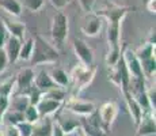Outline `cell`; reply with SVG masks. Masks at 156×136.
I'll return each instance as SVG.
<instances>
[{"mask_svg":"<svg viewBox=\"0 0 156 136\" xmlns=\"http://www.w3.org/2000/svg\"><path fill=\"white\" fill-rule=\"evenodd\" d=\"M14 90H15V78L0 83V97L11 98V95L14 94Z\"/></svg>","mask_w":156,"mask_h":136,"instance_id":"29","label":"cell"},{"mask_svg":"<svg viewBox=\"0 0 156 136\" xmlns=\"http://www.w3.org/2000/svg\"><path fill=\"white\" fill-rule=\"evenodd\" d=\"M3 120H7L8 125H18L25 121V117H23V113H19V112L7 110L3 114Z\"/></svg>","mask_w":156,"mask_h":136,"instance_id":"28","label":"cell"},{"mask_svg":"<svg viewBox=\"0 0 156 136\" xmlns=\"http://www.w3.org/2000/svg\"><path fill=\"white\" fill-rule=\"evenodd\" d=\"M0 10L5 11L11 17H20L23 7L19 0H0Z\"/></svg>","mask_w":156,"mask_h":136,"instance_id":"21","label":"cell"},{"mask_svg":"<svg viewBox=\"0 0 156 136\" xmlns=\"http://www.w3.org/2000/svg\"><path fill=\"white\" fill-rule=\"evenodd\" d=\"M56 124L60 127V129L62 131L64 135H71L72 132H75L77 128L82 127V124L77 119H72V117H67L64 114H60L56 119Z\"/></svg>","mask_w":156,"mask_h":136,"instance_id":"18","label":"cell"},{"mask_svg":"<svg viewBox=\"0 0 156 136\" xmlns=\"http://www.w3.org/2000/svg\"><path fill=\"white\" fill-rule=\"evenodd\" d=\"M49 75L52 78V80L55 82L56 86L61 87V89H65V87L69 86L71 83V78H69V74L67 71H64L62 68H58V67H53L52 69H49Z\"/></svg>","mask_w":156,"mask_h":136,"instance_id":"19","label":"cell"},{"mask_svg":"<svg viewBox=\"0 0 156 136\" xmlns=\"http://www.w3.org/2000/svg\"><path fill=\"white\" fill-rule=\"evenodd\" d=\"M134 53H136L137 59L140 60V63L145 61V60H149V59H152V57H155V45H151V44H148V42H145V44L141 45L137 50H134Z\"/></svg>","mask_w":156,"mask_h":136,"instance_id":"23","label":"cell"},{"mask_svg":"<svg viewBox=\"0 0 156 136\" xmlns=\"http://www.w3.org/2000/svg\"><path fill=\"white\" fill-rule=\"evenodd\" d=\"M156 132L155 114L144 113L140 123L137 124V136H152Z\"/></svg>","mask_w":156,"mask_h":136,"instance_id":"13","label":"cell"},{"mask_svg":"<svg viewBox=\"0 0 156 136\" xmlns=\"http://www.w3.org/2000/svg\"><path fill=\"white\" fill-rule=\"evenodd\" d=\"M52 136H65L62 134V131L60 129V127L56 123H53V131H52Z\"/></svg>","mask_w":156,"mask_h":136,"instance_id":"41","label":"cell"},{"mask_svg":"<svg viewBox=\"0 0 156 136\" xmlns=\"http://www.w3.org/2000/svg\"><path fill=\"white\" fill-rule=\"evenodd\" d=\"M62 105L64 104H61V102H57V101H53V99L46 98V97H42V99L37 105V110L40 113L41 119H44V117H50L52 114L57 113L61 109Z\"/></svg>","mask_w":156,"mask_h":136,"instance_id":"14","label":"cell"},{"mask_svg":"<svg viewBox=\"0 0 156 136\" xmlns=\"http://www.w3.org/2000/svg\"><path fill=\"white\" fill-rule=\"evenodd\" d=\"M121 91H122V95H124V98H125V104H126L129 113H130L132 119H133V123L137 125V124L140 123V120H141L143 114H144L143 109L140 108V105L137 104V101L134 99V97L130 94V91H129L128 89L121 90Z\"/></svg>","mask_w":156,"mask_h":136,"instance_id":"12","label":"cell"},{"mask_svg":"<svg viewBox=\"0 0 156 136\" xmlns=\"http://www.w3.org/2000/svg\"><path fill=\"white\" fill-rule=\"evenodd\" d=\"M33 84H34L38 90H41L42 93H46V91H49V90L58 87V86H56L55 82L52 80V78H50L49 72H48L46 69H41V71L35 75L34 80H33Z\"/></svg>","mask_w":156,"mask_h":136,"instance_id":"17","label":"cell"},{"mask_svg":"<svg viewBox=\"0 0 156 136\" xmlns=\"http://www.w3.org/2000/svg\"><path fill=\"white\" fill-rule=\"evenodd\" d=\"M50 4L56 8V10H62L71 3V0H49Z\"/></svg>","mask_w":156,"mask_h":136,"instance_id":"37","label":"cell"},{"mask_svg":"<svg viewBox=\"0 0 156 136\" xmlns=\"http://www.w3.org/2000/svg\"><path fill=\"white\" fill-rule=\"evenodd\" d=\"M77 2H79L82 10L84 11L86 14H90V13H92V10H94V6H95V2H97V0H77Z\"/></svg>","mask_w":156,"mask_h":136,"instance_id":"34","label":"cell"},{"mask_svg":"<svg viewBox=\"0 0 156 136\" xmlns=\"http://www.w3.org/2000/svg\"><path fill=\"white\" fill-rule=\"evenodd\" d=\"M45 6V0H23V7L27 8L30 13H38Z\"/></svg>","mask_w":156,"mask_h":136,"instance_id":"31","label":"cell"},{"mask_svg":"<svg viewBox=\"0 0 156 136\" xmlns=\"http://www.w3.org/2000/svg\"><path fill=\"white\" fill-rule=\"evenodd\" d=\"M68 30H69V22H68V17L62 11H57L52 18V23H50V35L52 40L55 41L58 46H61L65 42L68 37Z\"/></svg>","mask_w":156,"mask_h":136,"instance_id":"3","label":"cell"},{"mask_svg":"<svg viewBox=\"0 0 156 136\" xmlns=\"http://www.w3.org/2000/svg\"><path fill=\"white\" fill-rule=\"evenodd\" d=\"M97 113H98V116H99L102 127L107 131V129L113 125L114 120L117 119V114H118V104H117L115 101H107L101 105L99 110H98Z\"/></svg>","mask_w":156,"mask_h":136,"instance_id":"7","label":"cell"},{"mask_svg":"<svg viewBox=\"0 0 156 136\" xmlns=\"http://www.w3.org/2000/svg\"><path fill=\"white\" fill-rule=\"evenodd\" d=\"M26 95L29 97V101H30V105H33V106H37L38 102L42 99L44 97V93L41 91V90H38L37 87L33 84L31 87L29 89V91L26 93Z\"/></svg>","mask_w":156,"mask_h":136,"instance_id":"30","label":"cell"},{"mask_svg":"<svg viewBox=\"0 0 156 136\" xmlns=\"http://www.w3.org/2000/svg\"><path fill=\"white\" fill-rule=\"evenodd\" d=\"M95 72H97V67H86L83 64H77L75 65L72 72L69 74L71 82L73 84V93L75 94H80L86 87H88V84L94 80Z\"/></svg>","mask_w":156,"mask_h":136,"instance_id":"2","label":"cell"},{"mask_svg":"<svg viewBox=\"0 0 156 136\" xmlns=\"http://www.w3.org/2000/svg\"><path fill=\"white\" fill-rule=\"evenodd\" d=\"M3 136H20L19 129L16 128V125H8L5 128V131L3 132Z\"/></svg>","mask_w":156,"mask_h":136,"instance_id":"38","label":"cell"},{"mask_svg":"<svg viewBox=\"0 0 156 136\" xmlns=\"http://www.w3.org/2000/svg\"><path fill=\"white\" fill-rule=\"evenodd\" d=\"M152 136H155V135H152Z\"/></svg>","mask_w":156,"mask_h":136,"instance_id":"45","label":"cell"},{"mask_svg":"<svg viewBox=\"0 0 156 136\" xmlns=\"http://www.w3.org/2000/svg\"><path fill=\"white\" fill-rule=\"evenodd\" d=\"M33 46H34V38H27L25 42H22L19 52V60L22 61H30V57L33 53Z\"/></svg>","mask_w":156,"mask_h":136,"instance_id":"24","label":"cell"},{"mask_svg":"<svg viewBox=\"0 0 156 136\" xmlns=\"http://www.w3.org/2000/svg\"><path fill=\"white\" fill-rule=\"evenodd\" d=\"M23 117H25V121L34 125L41 120V116L37 110V106H33V105H29L27 109L23 112Z\"/></svg>","mask_w":156,"mask_h":136,"instance_id":"27","label":"cell"},{"mask_svg":"<svg viewBox=\"0 0 156 136\" xmlns=\"http://www.w3.org/2000/svg\"><path fill=\"white\" fill-rule=\"evenodd\" d=\"M8 106H10V98L7 97H0V112L5 113L8 110Z\"/></svg>","mask_w":156,"mask_h":136,"instance_id":"39","label":"cell"},{"mask_svg":"<svg viewBox=\"0 0 156 136\" xmlns=\"http://www.w3.org/2000/svg\"><path fill=\"white\" fill-rule=\"evenodd\" d=\"M147 97H148V101L149 105H151L152 112L155 113V109H156V91H155V87L151 86L147 89Z\"/></svg>","mask_w":156,"mask_h":136,"instance_id":"33","label":"cell"},{"mask_svg":"<svg viewBox=\"0 0 156 136\" xmlns=\"http://www.w3.org/2000/svg\"><path fill=\"white\" fill-rule=\"evenodd\" d=\"M141 69H143V75L145 79H152L156 72L155 57H152V59H149V60H145V61H141Z\"/></svg>","mask_w":156,"mask_h":136,"instance_id":"25","label":"cell"},{"mask_svg":"<svg viewBox=\"0 0 156 136\" xmlns=\"http://www.w3.org/2000/svg\"><path fill=\"white\" fill-rule=\"evenodd\" d=\"M102 29V18L98 17L95 13L86 14L84 19L82 23V31L87 37H95L99 34Z\"/></svg>","mask_w":156,"mask_h":136,"instance_id":"11","label":"cell"},{"mask_svg":"<svg viewBox=\"0 0 156 136\" xmlns=\"http://www.w3.org/2000/svg\"><path fill=\"white\" fill-rule=\"evenodd\" d=\"M82 124V131L87 136H107V131L102 127L99 116H98L97 110L88 117H84Z\"/></svg>","mask_w":156,"mask_h":136,"instance_id":"8","label":"cell"},{"mask_svg":"<svg viewBox=\"0 0 156 136\" xmlns=\"http://www.w3.org/2000/svg\"><path fill=\"white\" fill-rule=\"evenodd\" d=\"M80 136H87V135H86V134H84V132H83V131H82V134H80Z\"/></svg>","mask_w":156,"mask_h":136,"instance_id":"43","label":"cell"},{"mask_svg":"<svg viewBox=\"0 0 156 136\" xmlns=\"http://www.w3.org/2000/svg\"><path fill=\"white\" fill-rule=\"evenodd\" d=\"M8 59H7V54H5L4 49H0V74L5 71V68L8 67Z\"/></svg>","mask_w":156,"mask_h":136,"instance_id":"35","label":"cell"},{"mask_svg":"<svg viewBox=\"0 0 156 136\" xmlns=\"http://www.w3.org/2000/svg\"><path fill=\"white\" fill-rule=\"evenodd\" d=\"M3 114H4V113H3V112H0V125H2V123H3Z\"/></svg>","mask_w":156,"mask_h":136,"instance_id":"42","label":"cell"},{"mask_svg":"<svg viewBox=\"0 0 156 136\" xmlns=\"http://www.w3.org/2000/svg\"><path fill=\"white\" fill-rule=\"evenodd\" d=\"M20 46H22V41L18 40L14 37H8L7 41L4 44V52L7 54V59L10 64H14L19 60V52H20Z\"/></svg>","mask_w":156,"mask_h":136,"instance_id":"15","label":"cell"},{"mask_svg":"<svg viewBox=\"0 0 156 136\" xmlns=\"http://www.w3.org/2000/svg\"><path fill=\"white\" fill-rule=\"evenodd\" d=\"M44 97L49 99H53V101H57V102H61L64 104L65 99H67V91L65 89H61V87H56V89H52L49 91L44 93Z\"/></svg>","mask_w":156,"mask_h":136,"instance_id":"26","label":"cell"},{"mask_svg":"<svg viewBox=\"0 0 156 136\" xmlns=\"http://www.w3.org/2000/svg\"><path fill=\"white\" fill-rule=\"evenodd\" d=\"M122 59H124V63L126 65L129 74H130V78H144L143 75V69H141V63L137 59L134 50L129 49V48H125L122 50Z\"/></svg>","mask_w":156,"mask_h":136,"instance_id":"10","label":"cell"},{"mask_svg":"<svg viewBox=\"0 0 156 136\" xmlns=\"http://www.w3.org/2000/svg\"><path fill=\"white\" fill-rule=\"evenodd\" d=\"M53 121L50 117H44L37 124L33 125L31 136H52Z\"/></svg>","mask_w":156,"mask_h":136,"instance_id":"20","label":"cell"},{"mask_svg":"<svg viewBox=\"0 0 156 136\" xmlns=\"http://www.w3.org/2000/svg\"><path fill=\"white\" fill-rule=\"evenodd\" d=\"M2 22H3V25H4L10 37L18 38V40H20V41L23 40V37H25V34H26L25 23L16 22V20H11V19H8V18H3Z\"/></svg>","mask_w":156,"mask_h":136,"instance_id":"16","label":"cell"},{"mask_svg":"<svg viewBox=\"0 0 156 136\" xmlns=\"http://www.w3.org/2000/svg\"><path fill=\"white\" fill-rule=\"evenodd\" d=\"M34 76V69L31 67L23 68L18 72V75L15 76V90L18 91V94H26L29 91V89L33 86Z\"/></svg>","mask_w":156,"mask_h":136,"instance_id":"9","label":"cell"},{"mask_svg":"<svg viewBox=\"0 0 156 136\" xmlns=\"http://www.w3.org/2000/svg\"><path fill=\"white\" fill-rule=\"evenodd\" d=\"M73 46V52L76 59L79 60L80 64L86 65V67H92L94 65V52H92L91 46L87 42H84L80 38H75L72 42Z\"/></svg>","mask_w":156,"mask_h":136,"instance_id":"5","label":"cell"},{"mask_svg":"<svg viewBox=\"0 0 156 136\" xmlns=\"http://www.w3.org/2000/svg\"><path fill=\"white\" fill-rule=\"evenodd\" d=\"M30 105L29 97L26 94H16L12 95V98H10V109L8 110H15L19 112V113H23V112L27 109V106Z\"/></svg>","mask_w":156,"mask_h":136,"instance_id":"22","label":"cell"},{"mask_svg":"<svg viewBox=\"0 0 156 136\" xmlns=\"http://www.w3.org/2000/svg\"><path fill=\"white\" fill-rule=\"evenodd\" d=\"M65 108L73 114H77V116H83V117H88L94 113L97 109H95V105L92 102L88 101H83V99H79L76 97H72V98L65 99L64 102Z\"/></svg>","mask_w":156,"mask_h":136,"instance_id":"6","label":"cell"},{"mask_svg":"<svg viewBox=\"0 0 156 136\" xmlns=\"http://www.w3.org/2000/svg\"><path fill=\"white\" fill-rule=\"evenodd\" d=\"M16 128L19 129L20 136H31V132H33V125H31V124L23 121V123L18 124Z\"/></svg>","mask_w":156,"mask_h":136,"instance_id":"32","label":"cell"},{"mask_svg":"<svg viewBox=\"0 0 156 136\" xmlns=\"http://www.w3.org/2000/svg\"><path fill=\"white\" fill-rule=\"evenodd\" d=\"M129 11H132V8L126 7V6L109 4L98 11H92V13H95L101 18H106L109 23H122V20L128 15Z\"/></svg>","mask_w":156,"mask_h":136,"instance_id":"4","label":"cell"},{"mask_svg":"<svg viewBox=\"0 0 156 136\" xmlns=\"http://www.w3.org/2000/svg\"><path fill=\"white\" fill-rule=\"evenodd\" d=\"M58 60V50L49 44L42 35L37 34L34 37V46H33V53L30 57V64L31 67L41 64H53Z\"/></svg>","mask_w":156,"mask_h":136,"instance_id":"1","label":"cell"},{"mask_svg":"<svg viewBox=\"0 0 156 136\" xmlns=\"http://www.w3.org/2000/svg\"><path fill=\"white\" fill-rule=\"evenodd\" d=\"M145 7L151 14H155L156 13V0H147Z\"/></svg>","mask_w":156,"mask_h":136,"instance_id":"40","label":"cell"},{"mask_svg":"<svg viewBox=\"0 0 156 136\" xmlns=\"http://www.w3.org/2000/svg\"><path fill=\"white\" fill-rule=\"evenodd\" d=\"M8 37H10V35H8L7 30H5L4 25H3V22L0 20V49L4 48V44H5V41H7Z\"/></svg>","mask_w":156,"mask_h":136,"instance_id":"36","label":"cell"},{"mask_svg":"<svg viewBox=\"0 0 156 136\" xmlns=\"http://www.w3.org/2000/svg\"><path fill=\"white\" fill-rule=\"evenodd\" d=\"M0 136H3V131H0Z\"/></svg>","mask_w":156,"mask_h":136,"instance_id":"44","label":"cell"}]
</instances>
